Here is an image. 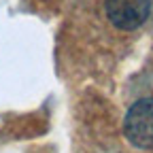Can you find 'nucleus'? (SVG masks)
Returning <instances> with one entry per match:
<instances>
[{"instance_id":"2","label":"nucleus","mask_w":153,"mask_h":153,"mask_svg":"<svg viewBox=\"0 0 153 153\" xmlns=\"http://www.w3.org/2000/svg\"><path fill=\"white\" fill-rule=\"evenodd\" d=\"M151 0H106V15L119 30H136L147 22Z\"/></svg>"},{"instance_id":"1","label":"nucleus","mask_w":153,"mask_h":153,"mask_svg":"<svg viewBox=\"0 0 153 153\" xmlns=\"http://www.w3.org/2000/svg\"><path fill=\"white\" fill-rule=\"evenodd\" d=\"M123 132L134 147L153 149V98H143L130 106Z\"/></svg>"}]
</instances>
